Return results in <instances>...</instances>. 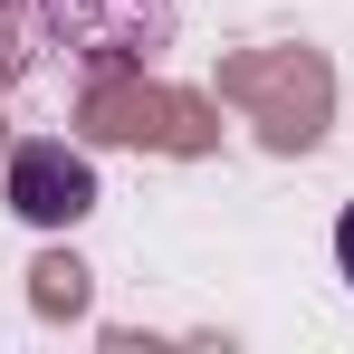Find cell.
Returning a JSON list of instances; mask_svg holds the SVG:
<instances>
[{
	"mask_svg": "<svg viewBox=\"0 0 354 354\" xmlns=\"http://www.w3.org/2000/svg\"><path fill=\"white\" fill-rule=\"evenodd\" d=\"M0 201L29 221V230H77L86 211H96V163L58 144V134H29V144H10V163H0Z\"/></svg>",
	"mask_w": 354,
	"mask_h": 354,
	"instance_id": "6da1fadb",
	"label": "cell"
},
{
	"mask_svg": "<svg viewBox=\"0 0 354 354\" xmlns=\"http://www.w3.org/2000/svg\"><path fill=\"white\" fill-rule=\"evenodd\" d=\"M48 39L86 48V67H134L173 39V0H48Z\"/></svg>",
	"mask_w": 354,
	"mask_h": 354,
	"instance_id": "7a4b0ae2",
	"label": "cell"
},
{
	"mask_svg": "<svg viewBox=\"0 0 354 354\" xmlns=\"http://www.w3.org/2000/svg\"><path fill=\"white\" fill-rule=\"evenodd\" d=\"M335 268H345V288H354V201H345V221H335Z\"/></svg>",
	"mask_w": 354,
	"mask_h": 354,
	"instance_id": "3957f363",
	"label": "cell"
}]
</instances>
